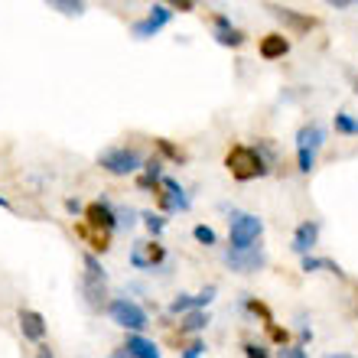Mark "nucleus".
Segmentation results:
<instances>
[{"label":"nucleus","instance_id":"obj_1","mask_svg":"<svg viewBox=\"0 0 358 358\" xmlns=\"http://www.w3.org/2000/svg\"><path fill=\"white\" fill-rule=\"evenodd\" d=\"M225 166L238 182H251V179H257V176H267V170H271L264 163V157H261L255 147H241V143L228 150Z\"/></svg>","mask_w":358,"mask_h":358},{"label":"nucleus","instance_id":"obj_2","mask_svg":"<svg viewBox=\"0 0 358 358\" xmlns=\"http://www.w3.org/2000/svg\"><path fill=\"white\" fill-rule=\"evenodd\" d=\"M231 222V231H228V241L235 251H248V248H257V238L264 235V222L251 212H235L228 218Z\"/></svg>","mask_w":358,"mask_h":358},{"label":"nucleus","instance_id":"obj_3","mask_svg":"<svg viewBox=\"0 0 358 358\" xmlns=\"http://www.w3.org/2000/svg\"><path fill=\"white\" fill-rule=\"evenodd\" d=\"M108 316H111V322H117L121 329L137 332V336H141V332L150 326V316H147V310H143L141 303L127 300V296H117V300L108 303Z\"/></svg>","mask_w":358,"mask_h":358},{"label":"nucleus","instance_id":"obj_4","mask_svg":"<svg viewBox=\"0 0 358 358\" xmlns=\"http://www.w3.org/2000/svg\"><path fill=\"white\" fill-rule=\"evenodd\" d=\"M322 143H326V131H322L320 124H306V127L296 131V170L313 173V166H316V153H320Z\"/></svg>","mask_w":358,"mask_h":358},{"label":"nucleus","instance_id":"obj_5","mask_svg":"<svg viewBox=\"0 0 358 358\" xmlns=\"http://www.w3.org/2000/svg\"><path fill=\"white\" fill-rule=\"evenodd\" d=\"M98 166L104 173H111V176H131V173H137L143 166V157L137 150H131V147H111V150H104L98 157Z\"/></svg>","mask_w":358,"mask_h":358},{"label":"nucleus","instance_id":"obj_6","mask_svg":"<svg viewBox=\"0 0 358 358\" xmlns=\"http://www.w3.org/2000/svg\"><path fill=\"white\" fill-rule=\"evenodd\" d=\"M157 202H160V215H173V212H186L189 208V196L186 189L179 186L173 176H163L160 179V192H157Z\"/></svg>","mask_w":358,"mask_h":358},{"label":"nucleus","instance_id":"obj_7","mask_svg":"<svg viewBox=\"0 0 358 358\" xmlns=\"http://www.w3.org/2000/svg\"><path fill=\"white\" fill-rule=\"evenodd\" d=\"M170 20H173V10L166 7V3H153L150 13H147L143 20H137V23L131 27V33L137 39H150V36H157V33H160Z\"/></svg>","mask_w":358,"mask_h":358},{"label":"nucleus","instance_id":"obj_8","mask_svg":"<svg viewBox=\"0 0 358 358\" xmlns=\"http://www.w3.org/2000/svg\"><path fill=\"white\" fill-rule=\"evenodd\" d=\"M225 264L231 267L235 273H257L261 267L267 264V255L261 251V248H248V251H235V248H228Z\"/></svg>","mask_w":358,"mask_h":358},{"label":"nucleus","instance_id":"obj_9","mask_svg":"<svg viewBox=\"0 0 358 358\" xmlns=\"http://www.w3.org/2000/svg\"><path fill=\"white\" fill-rule=\"evenodd\" d=\"M85 225L92 228V231H104V235H111L114 228H117V212L111 208L108 199H98V202H92V206L85 208Z\"/></svg>","mask_w":358,"mask_h":358},{"label":"nucleus","instance_id":"obj_10","mask_svg":"<svg viewBox=\"0 0 358 358\" xmlns=\"http://www.w3.org/2000/svg\"><path fill=\"white\" fill-rule=\"evenodd\" d=\"M166 261V248L160 241H137L131 251V264L141 267V271H153Z\"/></svg>","mask_w":358,"mask_h":358},{"label":"nucleus","instance_id":"obj_11","mask_svg":"<svg viewBox=\"0 0 358 358\" xmlns=\"http://www.w3.org/2000/svg\"><path fill=\"white\" fill-rule=\"evenodd\" d=\"M20 332H23V339H29V342L46 339V320H43V313L20 310Z\"/></svg>","mask_w":358,"mask_h":358},{"label":"nucleus","instance_id":"obj_12","mask_svg":"<svg viewBox=\"0 0 358 358\" xmlns=\"http://www.w3.org/2000/svg\"><path fill=\"white\" fill-rule=\"evenodd\" d=\"M316 238H320V222H303V225H296V231H293V251L300 257H306L316 248Z\"/></svg>","mask_w":358,"mask_h":358},{"label":"nucleus","instance_id":"obj_13","mask_svg":"<svg viewBox=\"0 0 358 358\" xmlns=\"http://www.w3.org/2000/svg\"><path fill=\"white\" fill-rule=\"evenodd\" d=\"M212 27H215V43L218 46H241V43H245V33L231 27V20H228L225 13H215Z\"/></svg>","mask_w":358,"mask_h":358},{"label":"nucleus","instance_id":"obj_14","mask_svg":"<svg viewBox=\"0 0 358 358\" xmlns=\"http://www.w3.org/2000/svg\"><path fill=\"white\" fill-rule=\"evenodd\" d=\"M290 52V39L283 36V33H267L264 39H261V59H283Z\"/></svg>","mask_w":358,"mask_h":358},{"label":"nucleus","instance_id":"obj_15","mask_svg":"<svg viewBox=\"0 0 358 358\" xmlns=\"http://www.w3.org/2000/svg\"><path fill=\"white\" fill-rule=\"evenodd\" d=\"M124 352H127L131 358H163L160 349H157L150 339L137 336V332H131V336H127V342H124Z\"/></svg>","mask_w":358,"mask_h":358},{"label":"nucleus","instance_id":"obj_16","mask_svg":"<svg viewBox=\"0 0 358 358\" xmlns=\"http://www.w3.org/2000/svg\"><path fill=\"white\" fill-rule=\"evenodd\" d=\"M271 13L277 20H283L290 29H296V33H306V29L316 27V20L313 17H300V13H293V10H287V7H271Z\"/></svg>","mask_w":358,"mask_h":358},{"label":"nucleus","instance_id":"obj_17","mask_svg":"<svg viewBox=\"0 0 358 358\" xmlns=\"http://www.w3.org/2000/svg\"><path fill=\"white\" fill-rule=\"evenodd\" d=\"M206 326H208V313L192 310V313H186V320L179 322V332H182V336H192V332H202Z\"/></svg>","mask_w":358,"mask_h":358},{"label":"nucleus","instance_id":"obj_18","mask_svg":"<svg viewBox=\"0 0 358 358\" xmlns=\"http://www.w3.org/2000/svg\"><path fill=\"white\" fill-rule=\"evenodd\" d=\"M82 290H85V300H88V306H101L104 303V283L101 280H92V277H82Z\"/></svg>","mask_w":358,"mask_h":358},{"label":"nucleus","instance_id":"obj_19","mask_svg":"<svg viewBox=\"0 0 358 358\" xmlns=\"http://www.w3.org/2000/svg\"><path fill=\"white\" fill-rule=\"evenodd\" d=\"M332 127L339 134H345V137H358V117L349 111H336V117H332Z\"/></svg>","mask_w":358,"mask_h":358},{"label":"nucleus","instance_id":"obj_20","mask_svg":"<svg viewBox=\"0 0 358 358\" xmlns=\"http://www.w3.org/2000/svg\"><path fill=\"white\" fill-rule=\"evenodd\" d=\"M78 235H82V238H88V241H92V248H94V251H108V248H111V238L104 235V231H92V228H88V225H78Z\"/></svg>","mask_w":358,"mask_h":358},{"label":"nucleus","instance_id":"obj_21","mask_svg":"<svg viewBox=\"0 0 358 358\" xmlns=\"http://www.w3.org/2000/svg\"><path fill=\"white\" fill-rule=\"evenodd\" d=\"M141 218H143V228H147L153 238L163 235V228H166V218H163L160 212H141Z\"/></svg>","mask_w":358,"mask_h":358},{"label":"nucleus","instance_id":"obj_22","mask_svg":"<svg viewBox=\"0 0 358 358\" xmlns=\"http://www.w3.org/2000/svg\"><path fill=\"white\" fill-rule=\"evenodd\" d=\"M49 7L59 10V13H66V17H82V13H85V3H82V0H76V3H72V0H52Z\"/></svg>","mask_w":358,"mask_h":358},{"label":"nucleus","instance_id":"obj_23","mask_svg":"<svg viewBox=\"0 0 358 358\" xmlns=\"http://www.w3.org/2000/svg\"><path fill=\"white\" fill-rule=\"evenodd\" d=\"M192 310H199V306H196V296H192V293H179L176 300L170 303V313H176V316H179V313H192Z\"/></svg>","mask_w":358,"mask_h":358},{"label":"nucleus","instance_id":"obj_24","mask_svg":"<svg viewBox=\"0 0 358 358\" xmlns=\"http://www.w3.org/2000/svg\"><path fill=\"white\" fill-rule=\"evenodd\" d=\"M85 277H92V280H108V273H104V267H101V261L94 255H85Z\"/></svg>","mask_w":358,"mask_h":358},{"label":"nucleus","instance_id":"obj_25","mask_svg":"<svg viewBox=\"0 0 358 358\" xmlns=\"http://www.w3.org/2000/svg\"><path fill=\"white\" fill-rule=\"evenodd\" d=\"M192 235H196V241L199 245H206V248H212V245H218V235L212 231L208 225H196L192 228Z\"/></svg>","mask_w":358,"mask_h":358},{"label":"nucleus","instance_id":"obj_26","mask_svg":"<svg viewBox=\"0 0 358 358\" xmlns=\"http://www.w3.org/2000/svg\"><path fill=\"white\" fill-rule=\"evenodd\" d=\"M245 306H248V310H251V313H255V316H261V320H264V322H267V326H271V322H273L271 310H267L264 303H257V300H255V296H248V300H245Z\"/></svg>","mask_w":358,"mask_h":358},{"label":"nucleus","instance_id":"obj_27","mask_svg":"<svg viewBox=\"0 0 358 358\" xmlns=\"http://www.w3.org/2000/svg\"><path fill=\"white\" fill-rule=\"evenodd\" d=\"M160 166H163V160H160V157H153V160H147V163H143V176H147V179H153V182H160V179H163Z\"/></svg>","mask_w":358,"mask_h":358},{"label":"nucleus","instance_id":"obj_28","mask_svg":"<svg viewBox=\"0 0 358 358\" xmlns=\"http://www.w3.org/2000/svg\"><path fill=\"white\" fill-rule=\"evenodd\" d=\"M300 267H303L306 273H316V271H322V267H326V257H313V255H306V257L300 261Z\"/></svg>","mask_w":358,"mask_h":358},{"label":"nucleus","instance_id":"obj_29","mask_svg":"<svg viewBox=\"0 0 358 358\" xmlns=\"http://www.w3.org/2000/svg\"><path fill=\"white\" fill-rule=\"evenodd\" d=\"M277 358H310V355H306V349H303V345H280Z\"/></svg>","mask_w":358,"mask_h":358},{"label":"nucleus","instance_id":"obj_30","mask_svg":"<svg viewBox=\"0 0 358 358\" xmlns=\"http://www.w3.org/2000/svg\"><path fill=\"white\" fill-rule=\"evenodd\" d=\"M157 147H160L163 157H170V160H182V153H179V147H173L170 141H163V137H160V141H157Z\"/></svg>","mask_w":358,"mask_h":358},{"label":"nucleus","instance_id":"obj_31","mask_svg":"<svg viewBox=\"0 0 358 358\" xmlns=\"http://www.w3.org/2000/svg\"><path fill=\"white\" fill-rule=\"evenodd\" d=\"M212 300H215V287H206L202 293H196V306H199V310H206Z\"/></svg>","mask_w":358,"mask_h":358},{"label":"nucleus","instance_id":"obj_32","mask_svg":"<svg viewBox=\"0 0 358 358\" xmlns=\"http://www.w3.org/2000/svg\"><path fill=\"white\" fill-rule=\"evenodd\" d=\"M245 355L248 358H271V352L264 345H255V342H245Z\"/></svg>","mask_w":358,"mask_h":358},{"label":"nucleus","instance_id":"obj_33","mask_svg":"<svg viewBox=\"0 0 358 358\" xmlns=\"http://www.w3.org/2000/svg\"><path fill=\"white\" fill-rule=\"evenodd\" d=\"M202 355H206V345H202V342H192L189 349H182V358H202Z\"/></svg>","mask_w":358,"mask_h":358},{"label":"nucleus","instance_id":"obj_34","mask_svg":"<svg viewBox=\"0 0 358 358\" xmlns=\"http://www.w3.org/2000/svg\"><path fill=\"white\" fill-rule=\"evenodd\" d=\"M267 332H271V339H273V342H280V345L287 342V329H280L277 322H271V326H267Z\"/></svg>","mask_w":358,"mask_h":358},{"label":"nucleus","instance_id":"obj_35","mask_svg":"<svg viewBox=\"0 0 358 358\" xmlns=\"http://www.w3.org/2000/svg\"><path fill=\"white\" fill-rule=\"evenodd\" d=\"M329 7L332 10H355L358 0H329Z\"/></svg>","mask_w":358,"mask_h":358},{"label":"nucleus","instance_id":"obj_36","mask_svg":"<svg viewBox=\"0 0 358 358\" xmlns=\"http://www.w3.org/2000/svg\"><path fill=\"white\" fill-rule=\"evenodd\" d=\"M36 358H52V349H49L46 342H39V349H36Z\"/></svg>","mask_w":358,"mask_h":358},{"label":"nucleus","instance_id":"obj_37","mask_svg":"<svg viewBox=\"0 0 358 358\" xmlns=\"http://www.w3.org/2000/svg\"><path fill=\"white\" fill-rule=\"evenodd\" d=\"M66 208H69V212H72V215H78V212H82V206H78V199H69V202H66Z\"/></svg>","mask_w":358,"mask_h":358},{"label":"nucleus","instance_id":"obj_38","mask_svg":"<svg viewBox=\"0 0 358 358\" xmlns=\"http://www.w3.org/2000/svg\"><path fill=\"white\" fill-rule=\"evenodd\" d=\"M326 358H352V355H342V352H336V355H326Z\"/></svg>","mask_w":358,"mask_h":358},{"label":"nucleus","instance_id":"obj_39","mask_svg":"<svg viewBox=\"0 0 358 358\" xmlns=\"http://www.w3.org/2000/svg\"><path fill=\"white\" fill-rule=\"evenodd\" d=\"M10 206V202H7V199H3V196H0V208H7Z\"/></svg>","mask_w":358,"mask_h":358},{"label":"nucleus","instance_id":"obj_40","mask_svg":"<svg viewBox=\"0 0 358 358\" xmlns=\"http://www.w3.org/2000/svg\"><path fill=\"white\" fill-rule=\"evenodd\" d=\"M111 358H124V349H121V352H114V355H111Z\"/></svg>","mask_w":358,"mask_h":358}]
</instances>
